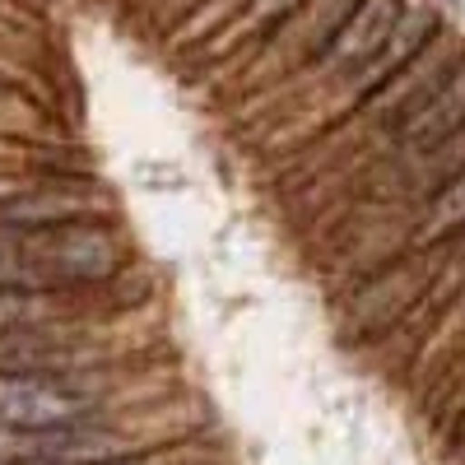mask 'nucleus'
<instances>
[{
	"label": "nucleus",
	"instance_id": "f257e3e1",
	"mask_svg": "<svg viewBox=\"0 0 465 465\" xmlns=\"http://www.w3.org/2000/svg\"><path fill=\"white\" fill-rule=\"evenodd\" d=\"M186 429V410L182 405H116L89 419L61 423V429H43V433H10L0 438L5 460H24V465H107L122 456H140V451H159L182 442Z\"/></svg>",
	"mask_w": 465,
	"mask_h": 465
},
{
	"label": "nucleus",
	"instance_id": "f03ea898",
	"mask_svg": "<svg viewBox=\"0 0 465 465\" xmlns=\"http://www.w3.org/2000/svg\"><path fill=\"white\" fill-rule=\"evenodd\" d=\"M122 381L107 368L94 372H0V438L10 433H43L61 423L116 410Z\"/></svg>",
	"mask_w": 465,
	"mask_h": 465
},
{
	"label": "nucleus",
	"instance_id": "7ed1b4c3",
	"mask_svg": "<svg viewBox=\"0 0 465 465\" xmlns=\"http://www.w3.org/2000/svg\"><path fill=\"white\" fill-rule=\"evenodd\" d=\"M433 275H438V252L433 247H410L405 256L386 261L381 270H372L368 280H359L344 293V326L354 340H391L410 312H423V302L433 293Z\"/></svg>",
	"mask_w": 465,
	"mask_h": 465
},
{
	"label": "nucleus",
	"instance_id": "20e7f679",
	"mask_svg": "<svg viewBox=\"0 0 465 465\" xmlns=\"http://www.w3.org/2000/svg\"><path fill=\"white\" fill-rule=\"evenodd\" d=\"M401 10H405V0H359L354 15H349L340 24V33L322 47V56L302 70V80L322 84L326 94H335V84H349V98H354L372 56L386 47V37H391Z\"/></svg>",
	"mask_w": 465,
	"mask_h": 465
},
{
	"label": "nucleus",
	"instance_id": "39448f33",
	"mask_svg": "<svg viewBox=\"0 0 465 465\" xmlns=\"http://www.w3.org/2000/svg\"><path fill=\"white\" fill-rule=\"evenodd\" d=\"M354 5L359 0H298L256 47H247V52H256L247 74L252 80H261V74H293V70L302 74L340 33V24L354 15Z\"/></svg>",
	"mask_w": 465,
	"mask_h": 465
},
{
	"label": "nucleus",
	"instance_id": "423d86ee",
	"mask_svg": "<svg viewBox=\"0 0 465 465\" xmlns=\"http://www.w3.org/2000/svg\"><path fill=\"white\" fill-rule=\"evenodd\" d=\"M0 219L19 228H56L80 219H112V196L89 177H37L28 191L0 205Z\"/></svg>",
	"mask_w": 465,
	"mask_h": 465
},
{
	"label": "nucleus",
	"instance_id": "0eeeda50",
	"mask_svg": "<svg viewBox=\"0 0 465 465\" xmlns=\"http://www.w3.org/2000/svg\"><path fill=\"white\" fill-rule=\"evenodd\" d=\"M98 312L94 293H33V289H0V331H28L52 326L70 317Z\"/></svg>",
	"mask_w": 465,
	"mask_h": 465
},
{
	"label": "nucleus",
	"instance_id": "6e6552de",
	"mask_svg": "<svg viewBox=\"0 0 465 465\" xmlns=\"http://www.w3.org/2000/svg\"><path fill=\"white\" fill-rule=\"evenodd\" d=\"M460 228H465V168L423 201L419 223H414V247H442Z\"/></svg>",
	"mask_w": 465,
	"mask_h": 465
},
{
	"label": "nucleus",
	"instance_id": "1a4fd4ad",
	"mask_svg": "<svg viewBox=\"0 0 465 465\" xmlns=\"http://www.w3.org/2000/svg\"><path fill=\"white\" fill-rule=\"evenodd\" d=\"M298 5V0H252V5L232 19L228 28H219L210 43H205V52H223V47H232V52H247V47H256L261 37L275 28L289 10Z\"/></svg>",
	"mask_w": 465,
	"mask_h": 465
},
{
	"label": "nucleus",
	"instance_id": "9d476101",
	"mask_svg": "<svg viewBox=\"0 0 465 465\" xmlns=\"http://www.w3.org/2000/svg\"><path fill=\"white\" fill-rule=\"evenodd\" d=\"M0 135H10L19 144L43 140V112H37L33 98H24L15 84L0 80Z\"/></svg>",
	"mask_w": 465,
	"mask_h": 465
},
{
	"label": "nucleus",
	"instance_id": "9b49d317",
	"mask_svg": "<svg viewBox=\"0 0 465 465\" xmlns=\"http://www.w3.org/2000/svg\"><path fill=\"white\" fill-rule=\"evenodd\" d=\"M438 252V275H433V293L423 307H433V302H456L465 293V228L456 232V238H447Z\"/></svg>",
	"mask_w": 465,
	"mask_h": 465
},
{
	"label": "nucleus",
	"instance_id": "f8f14e48",
	"mask_svg": "<svg viewBox=\"0 0 465 465\" xmlns=\"http://www.w3.org/2000/svg\"><path fill=\"white\" fill-rule=\"evenodd\" d=\"M10 465H24V460H10ZM107 465H219V456L210 447H196V442H173V447L122 456V460H107Z\"/></svg>",
	"mask_w": 465,
	"mask_h": 465
},
{
	"label": "nucleus",
	"instance_id": "ddd939ff",
	"mask_svg": "<svg viewBox=\"0 0 465 465\" xmlns=\"http://www.w3.org/2000/svg\"><path fill=\"white\" fill-rule=\"evenodd\" d=\"M37 182V173L33 168H15V163H0V205L5 201H15L19 191H28Z\"/></svg>",
	"mask_w": 465,
	"mask_h": 465
},
{
	"label": "nucleus",
	"instance_id": "4468645a",
	"mask_svg": "<svg viewBox=\"0 0 465 465\" xmlns=\"http://www.w3.org/2000/svg\"><path fill=\"white\" fill-rule=\"evenodd\" d=\"M28 159V144L10 140V135H0V163H24Z\"/></svg>",
	"mask_w": 465,
	"mask_h": 465
},
{
	"label": "nucleus",
	"instance_id": "2eb2a0df",
	"mask_svg": "<svg viewBox=\"0 0 465 465\" xmlns=\"http://www.w3.org/2000/svg\"><path fill=\"white\" fill-rule=\"evenodd\" d=\"M205 0H163V10H168V19H182V10L191 15V10H201Z\"/></svg>",
	"mask_w": 465,
	"mask_h": 465
}]
</instances>
